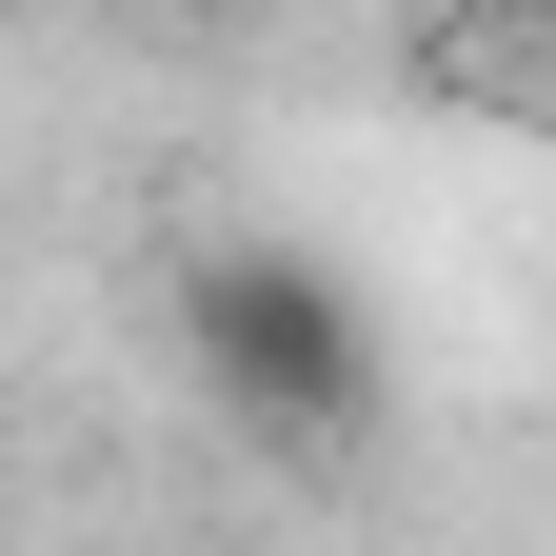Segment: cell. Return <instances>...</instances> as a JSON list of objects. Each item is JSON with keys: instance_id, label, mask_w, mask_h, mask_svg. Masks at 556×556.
Masks as SVG:
<instances>
[{"instance_id": "7a4b0ae2", "label": "cell", "mask_w": 556, "mask_h": 556, "mask_svg": "<svg viewBox=\"0 0 556 556\" xmlns=\"http://www.w3.org/2000/svg\"><path fill=\"white\" fill-rule=\"evenodd\" d=\"M179 21H239V0H179Z\"/></svg>"}, {"instance_id": "6da1fadb", "label": "cell", "mask_w": 556, "mask_h": 556, "mask_svg": "<svg viewBox=\"0 0 556 556\" xmlns=\"http://www.w3.org/2000/svg\"><path fill=\"white\" fill-rule=\"evenodd\" d=\"M179 338H199V378H219L258 438H299V457H338L378 417V338L338 299V258H299V239H199L179 258Z\"/></svg>"}]
</instances>
